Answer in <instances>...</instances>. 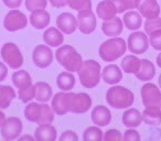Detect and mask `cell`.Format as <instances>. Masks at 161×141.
Listing matches in <instances>:
<instances>
[{"mask_svg": "<svg viewBox=\"0 0 161 141\" xmlns=\"http://www.w3.org/2000/svg\"><path fill=\"white\" fill-rule=\"evenodd\" d=\"M101 64L95 60L84 61L78 68L80 84L85 88H94L101 81Z\"/></svg>", "mask_w": 161, "mask_h": 141, "instance_id": "obj_1", "label": "cell"}, {"mask_svg": "<svg viewBox=\"0 0 161 141\" xmlns=\"http://www.w3.org/2000/svg\"><path fill=\"white\" fill-rule=\"evenodd\" d=\"M25 117L38 125L51 123L54 120V110L47 103H30L25 108Z\"/></svg>", "mask_w": 161, "mask_h": 141, "instance_id": "obj_2", "label": "cell"}, {"mask_svg": "<svg viewBox=\"0 0 161 141\" xmlns=\"http://www.w3.org/2000/svg\"><path fill=\"white\" fill-rule=\"evenodd\" d=\"M55 57L58 64L62 65L69 72H77L83 60L80 54L71 45H62L55 52Z\"/></svg>", "mask_w": 161, "mask_h": 141, "instance_id": "obj_3", "label": "cell"}, {"mask_svg": "<svg viewBox=\"0 0 161 141\" xmlns=\"http://www.w3.org/2000/svg\"><path fill=\"white\" fill-rule=\"evenodd\" d=\"M106 100L116 109H125L132 106L135 101L134 93L124 86H113L107 90Z\"/></svg>", "mask_w": 161, "mask_h": 141, "instance_id": "obj_4", "label": "cell"}, {"mask_svg": "<svg viewBox=\"0 0 161 141\" xmlns=\"http://www.w3.org/2000/svg\"><path fill=\"white\" fill-rule=\"evenodd\" d=\"M127 44L125 40L118 36L105 41L99 46V56L105 62H114L126 53Z\"/></svg>", "mask_w": 161, "mask_h": 141, "instance_id": "obj_5", "label": "cell"}, {"mask_svg": "<svg viewBox=\"0 0 161 141\" xmlns=\"http://www.w3.org/2000/svg\"><path fill=\"white\" fill-rule=\"evenodd\" d=\"M1 57L10 68L18 69L23 64V56L17 44L12 42L5 43L1 47Z\"/></svg>", "mask_w": 161, "mask_h": 141, "instance_id": "obj_6", "label": "cell"}, {"mask_svg": "<svg viewBox=\"0 0 161 141\" xmlns=\"http://www.w3.org/2000/svg\"><path fill=\"white\" fill-rule=\"evenodd\" d=\"M92 106V98L86 93H69V111L85 114Z\"/></svg>", "mask_w": 161, "mask_h": 141, "instance_id": "obj_7", "label": "cell"}, {"mask_svg": "<svg viewBox=\"0 0 161 141\" xmlns=\"http://www.w3.org/2000/svg\"><path fill=\"white\" fill-rule=\"evenodd\" d=\"M28 24V18L22 11L20 10H10L6 14L3 19V27L7 31L9 32H16L19 30H22L27 27Z\"/></svg>", "mask_w": 161, "mask_h": 141, "instance_id": "obj_8", "label": "cell"}, {"mask_svg": "<svg viewBox=\"0 0 161 141\" xmlns=\"http://www.w3.org/2000/svg\"><path fill=\"white\" fill-rule=\"evenodd\" d=\"M141 99L145 107L161 108V92L154 84H145L141 88Z\"/></svg>", "mask_w": 161, "mask_h": 141, "instance_id": "obj_9", "label": "cell"}, {"mask_svg": "<svg viewBox=\"0 0 161 141\" xmlns=\"http://www.w3.org/2000/svg\"><path fill=\"white\" fill-rule=\"evenodd\" d=\"M22 121L17 117H10L6 119L5 123L0 127V132L5 140L11 141L19 138L22 132Z\"/></svg>", "mask_w": 161, "mask_h": 141, "instance_id": "obj_10", "label": "cell"}, {"mask_svg": "<svg viewBox=\"0 0 161 141\" xmlns=\"http://www.w3.org/2000/svg\"><path fill=\"white\" fill-rule=\"evenodd\" d=\"M32 60L34 65L39 68H47L53 62V52L47 45H36L33 50Z\"/></svg>", "mask_w": 161, "mask_h": 141, "instance_id": "obj_11", "label": "cell"}, {"mask_svg": "<svg viewBox=\"0 0 161 141\" xmlns=\"http://www.w3.org/2000/svg\"><path fill=\"white\" fill-rule=\"evenodd\" d=\"M77 28L83 34H91L96 29V18L92 9L78 11Z\"/></svg>", "mask_w": 161, "mask_h": 141, "instance_id": "obj_12", "label": "cell"}, {"mask_svg": "<svg viewBox=\"0 0 161 141\" xmlns=\"http://www.w3.org/2000/svg\"><path fill=\"white\" fill-rule=\"evenodd\" d=\"M128 49L134 54H142L149 47V41L143 32L137 31L128 36Z\"/></svg>", "mask_w": 161, "mask_h": 141, "instance_id": "obj_13", "label": "cell"}, {"mask_svg": "<svg viewBox=\"0 0 161 141\" xmlns=\"http://www.w3.org/2000/svg\"><path fill=\"white\" fill-rule=\"evenodd\" d=\"M136 8L146 19L156 18L160 14V6L158 5L157 0H138Z\"/></svg>", "mask_w": 161, "mask_h": 141, "instance_id": "obj_14", "label": "cell"}, {"mask_svg": "<svg viewBox=\"0 0 161 141\" xmlns=\"http://www.w3.org/2000/svg\"><path fill=\"white\" fill-rule=\"evenodd\" d=\"M56 27L64 34H72L77 28V18L69 12H63L56 18Z\"/></svg>", "mask_w": 161, "mask_h": 141, "instance_id": "obj_15", "label": "cell"}, {"mask_svg": "<svg viewBox=\"0 0 161 141\" xmlns=\"http://www.w3.org/2000/svg\"><path fill=\"white\" fill-rule=\"evenodd\" d=\"M92 120L98 127H105L112 121V112L106 106L98 105L92 110Z\"/></svg>", "mask_w": 161, "mask_h": 141, "instance_id": "obj_16", "label": "cell"}, {"mask_svg": "<svg viewBox=\"0 0 161 141\" xmlns=\"http://www.w3.org/2000/svg\"><path fill=\"white\" fill-rule=\"evenodd\" d=\"M52 109L56 115H66L69 112V93H56L52 98Z\"/></svg>", "mask_w": 161, "mask_h": 141, "instance_id": "obj_17", "label": "cell"}, {"mask_svg": "<svg viewBox=\"0 0 161 141\" xmlns=\"http://www.w3.org/2000/svg\"><path fill=\"white\" fill-rule=\"evenodd\" d=\"M30 23L34 29H45L50 24V14L45 9L34 10L30 14Z\"/></svg>", "mask_w": 161, "mask_h": 141, "instance_id": "obj_18", "label": "cell"}, {"mask_svg": "<svg viewBox=\"0 0 161 141\" xmlns=\"http://www.w3.org/2000/svg\"><path fill=\"white\" fill-rule=\"evenodd\" d=\"M124 22L120 18H114L109 19V20H104L103 24H102V30H103L104 34L108 36H118L123 32Z\"/></svg>", "mask_w": 161, "mask_h": 141, "instance_id": "obj_19", "label": "cell"}, {"mask_svg": "<svg viewBox=\"0 0 161 141\" xmlns=\"http://www.w3.org/2000/svg\"><path fill=\"white\" fill-rule=\"evenodd\" d=\"M135 75H136V77L139 81H151L154 77V75H156V67H154L153 63L150 62L147 58L140 60V67L137 71V73H135Z\"/></svg>", "mask_w": 161, "mask_h": 141, "instance_id": "obj_20", "label": "cell"}, {"mask_svg": "<svg viewBox=\"0 0 161 141\" xmlns=\"http://www.w3.org/2000/svg\"><path fill=\"white\" fill-rule=\"evenodd\" d=\"M102 77H103L104 82L109 85H115V84L119 83L123 79V73H121L120 68L115 64H109L103 69L102 72Z\"/></svg>", "mask_w": 161, "mask_h": 141, "instance_id": "obj_21", "label": "cell"}, {"mask_svg": "<svg viewBox=\"0 0 161 141\" xmlns=\"http://www.w3.org/2000/svg\"><path fill=\"white\" fill-rule=\"evenodd\" d=\"M58 137L56 129L50 123H42L34 131V139L38 141H54Z\"/></svg>", "mask_w": 161, "mask_h": 141, "instance_id": "obj_22", "label": "cell"}, {"mask_svg": "<svg viewBox=\"0 0 161 141\" xmlns=\"http://www.w3.org/2000/svg\"><path fill=\"white\" fill-rule=\"evenodd\" d=\"M43 41L45 44L50 45L52 47H58L63 44L64 42V35L60 29L56 28H47L43 33Z\"/></svg>", "mask_w": 161, "mask_h": 141, "instance_id": "obj_23", "label": "cell"}, {"mask_svg": "<svg viewBox=\"0 0 161 141\" xmlns=\"http://www.w3.org/2000/svg\"><path fill=\"white\" fill-rule=\"evenodd\" d=\"M96 12L98 18L103 19V20H109V19L116 17V14H118L116 6L114 5L112 0H104L99 3L97 5Z\"/></svg>", "mask_w": 161, "mask_h": 141, "instance_id": "obj_24", "label": "cell"}, {"mask_svg": "<svg viewBox=\"0 0 161 141\" xmlns=\"http://www.w3.org/2000/svg\"><path fill=\"white\" fill-rule=\"evenodd\" d=\"M142 121V114L138 109L130 108L123 114V123L127 128H136Z\"/></svg>", "mask_w": 161, "mask_h": 141, "instance_id": "obj_25", "label": "cell"}, {"mask_svg": "<svg viewBox=\"0 0 161 141\" xmlns=\"http://www.w3.org/2000/svg\"><path fill=\"white\" fill-rule=\"evenodd\" d=\"M142 120L150 126H157L161 123V108L160 107H146L142 112Z\"/></svg>", "mask_w": 161, "mask_h": 141, "instance_id": "obj_26", "label": "cell"}, {"mask_svg": "<svg viewBox=\"0 0 161 141\" xmlns=\"http://www.w3.org/2000/svg\"><path fill=\"white\" fill-rule=\"evenodd\" d=\"M56 85L63 92H69L75 86V76L72 72H62L56 77Z\"/></svg>", "mask_w": 161, "mask_h": 141, "instance_id": "obj_27", "label": "cell"}, {"mask_svg": "<svg viewBox=\"0 0 161 141\" xmlns=\"http://www.w3.org/2000/svg\"><path fill=\"white\" fill-rule=\"evenodd\" d=\"M123 22L128 30L135 31V30H138L139 28L141 27V24H142V19H141L140 14L134 10V11H128L124 14Z\"/></svg>", "mask_w": 161, "mask_h": 141, "instance_id": "obj_28", "label": "cell"}, {"mask_svg": "<svg viewBox=\"0 0 161 141\" xmlns=\"http://www.w3.org/2000/svg\"><path fill=\"white\" fill-rule=\"evenodd\" d=\"M36 86V99L40 103H47L50 99L52 98V88L45 82H38V83L34 84Z\"/></svg>", "mask_w": 161, "mask_h": 141, "instance_id": "obj_29", "label": "cell"}, {"mask_svg": "<svg viewBox=\"0 0 161 141\" xmlns=\"http://www.w3.org/2000/svg\"><path fill=\"white\" fill-rule=\"evenodd\" d=\"M16 98V92L11 86L0 85V109H6Z\"/></svg>", "mask_w": 161, "mask_h": 141, "instance_id": "obj_30", "label": "cell"}, {"mask_svg": "<svg viewBox=\"0 0 161 141\" xmlns=\"http://www.w3.org/2000/svg\"><path fill=\"white\" fill-rule=\"evenodd\" d=\"M121 67L127 74H135L140 67V60L135 55H127L121 61Z\"/></svg>", "mask_w": 161, "mask_h": 141, "instance_id": "obj_31", "label": "cell"}, {"mask_svg": "<svg viewBox=\"0 0 161 141\" xmlns=\"http://www.w3.org/2000/svg\"><path fill=\"white\" fill-rule=\"evenodd\" d=\"M12 83L19 89L32 84V79L27 71H17L12 74Z\"/></svg>", "mask_w": 161, "mask_h": 141, "instance_id": "obj_32", "label": "cell"}, {"mask_svg": "<svg viewBox=\"0 0 161 141\" xmlns=\"http://www.w3.org/2000/svg\"><path fill=\"white\" fill-rule=\"evenodd\" d=\"M104 138L103 131L97 127H88L83 133L84 141H102Z\"/></svg>", "mask_w": 161, "mask_h": 141, "instance_id": "obj_33", "label": "cell"}, {"mask_svg": "<svg viewBox=\"0 0 161 141\" xmlns=\"http://www.w3.org/2000/svg\"><path fill=\"white\" fill-rule=\"evenodd\" d=\"M18 95H19V99L22 103L25 104L29 103V101H31L36 97V86L33 84H30V85L25 86V87L19 88Z\"/></svg>", "mask_w": 161, "mask_h": 141, "instance_id": "obj_34", "label": "cell"}, {"mask_svg": "<svg viewBox=\"0 0 161 141\" xmlns=\"http://www.w3.org/2000/svg\"><path fill=\"white\" fill-rule=\"evenodd\" d=\"M112 1L116 6L117 12L118 14H124L127 10L136 9L138 0H112Z\"/></svg>", "mask_w": 161, "mask_h": 141, "instance_id": "obj_35", "label": "cell"}, {"mask_svg": "<svg viewBox=\"0 0 161 141\" xmlns=\"http://www.w3.org/2000/svg\"><path fill=\"white\" fill-rule=\"evenodd\" d=\"M67 5L72 9L77 10V11L92 9V1L91 0H67Z\"/></svg>", "mask_w": 161, "mask_h": 141, "instance_id": "obj_36", "label": "cell"}, {"mask_svg": "<svg viewBox=\"0 0 161 141\" xmlns=\"http://www.w3.org/2000/svg\"><path fill=\"white\" fill-rule=\"evenodd\" d=\"M161 29V18L156 17L152 19H147L145 22V31L147 34H150L157 30Z\"/></svg>", "mask_w": 161, "mask_h": 141, "instance_id": "obj_37", "label": "cell"}, {"mask_svg": "<svg viewBox=\"0 0 161 141\" xmlns=\"http://www.w3.org/2000/svg\"><path fill=\"white\" fill-rule=\"evenodd\" d=\"M47 6V0H25V8L29 11L38 9H45Z\"/></svg>", "mask_w": 161, "mask_h": 141, "instance_id": "obj_38", "label": "cell"}, {"mask_svg": "<svg viewBox=\"0 0 161 141\" xmlns=\"http://www.w3.org/2000/svg\"><path fill=\"white\" fill-rule=\"evenodd\" d=\"M149 42L157 51H161V29L149 34Z\"/></svg>", "mask_w": 161, "mask_h": 141, "instance_id": "obj_39", "label": "cell"}, {"mask_svg": "<svg viewBox=\"0 0 161 141\" xmlns=\"http://www.w3.org/2000/svg\"><path fill=\"white\" fill-rule=\"evenodd\" d=\"M104 140L105 141H110V140H121L123 139V134L120 131L116 129H109L105 132L104 134Z\"/></svg>", "mask_w": 161, "mask_h": 141, "instance_id": "obj_40", "label": "cell"}, {"mask_svg": "<svg viewBox=\"0 0 161 141\" xmlns=\"http://www.w3.org/2000/svg\"><path fill=\"white\" fill-rule=\"evenodd\" d=\"M123 139L128 141H139L140 140V136H139L138 131L135 129H128L125 131V134L123 136Z\"/></svg>", "mask_w": 161, "mask_h": 141, "instance_id": "obj_41", "label": "cell"}, {"mask_svg": "<svg viewBox=\"0 0 161 141\" xmlns=\"http://www.w3.org/2000/svg\"><path fill=\"white\" fill-rule=\"evenodd\" d=\"M77 140H78L77 134L74 131H72V130H66L60 137V141H77Z\"/></svg>", "mask_w": 161, "mask_h": 141, "instance_id": "obj_42", "label": "cell"}, {"mask_svg": "<svg viewBox=\"0 0 161 141\" xmlns=\"http://www.w3.org/2000/svg\"><path fill=\"white\" fill-rule=\"evenodd\" d=\"M3 3L7 6L10 9H16V8H19L22 3V0H3Z\"/></svg>", "mask_w": 161, "mask_h": 141, "instance_id": "obj_43", "label": "cell"}, {"mask_svg": "<svg viewBox=\"0 0 161 141\" xmlns=\"http://www.w3.org/2000/svg\"><path fill=\"white\" fill-rule=\"evenodd\" d=\"M7 75H8V68L6 66L5 63L0 62V82L5 81L7 79Z\"/></svg>", "mask_w": 161, "mask_h": 141, "instance_id": "obj_44", "label": "cell"}, {"mask_svg": "<svg viewBox=\"0 0 161 141\" xmlns=\"http://www.w3.org/2000/svg\"><path fill=\"white\" fill-rule=\"evenodd\" d=\"M50 3L55 8H62L67 5V0H50Z\"/></svg>", "mask_w": 161, "mask_h": 141, "instance_id": "obj_45", "label": "cell"}, {"mask_svg": "<svg viewBox=\"0 0 161 141\" xmlns=\"http://www.w3.org/2000/svg\"><path fill=\"white\" fill-rule=\"evenodd\" d=\"M5 121H6V115L0 110V127L5 123Z\"/></svg>", "mask_w": 161, "mask_h": 141, "instance_id": "obj_46", "label": "cell"}, {"mask_svg": "<svg viewBox=\"0 0 161 141\" xmlns=\"http://www.w3.org/2000/svg\"><path fill=\"white\" fill-rule=\"evenodd\" d=\"M19 140H30V141H33L34 140V137H31V136H22L19 138Z\"/></svg>", "mask_w": 161, "mask_h": 141, "instance_id": "obj_47", "label": "cell"}, {"mask_svg": "<svg viewBox=\"0 0 161 141\" xmlns=\"http://www.w3.org/2000/svg\"><path fill=\"white\" fill-rule=\"evenodd\" d=\"M157 65L161 67V53H159V55L157 56Z\"/></svg>", "mask_w": 161, "mask_h": 141, "instance_id": "obj_48", "label": "cell"}, {"mask_svg": "<svg viewBox=\"0 0 161 141\" xmlns=\"http://www.w3.org/2000/svg\"><path fill=\"white\" fill-rule=\"evenodd\" d=\"M159 85H160V88H161V74H160V76H159Z\"/></svg>", "mask_w": 161, "mask_h": 141, "instance_id": "obj_49", "label": "cell"}]
</instances>
